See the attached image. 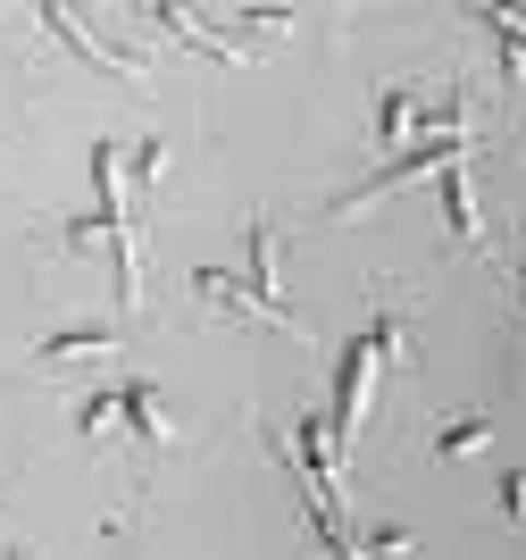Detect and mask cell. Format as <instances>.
<instances>
[{
	"mask_svg": "<svg viewBox=\"0 0 526 560\" xmlns=\"http://www.w3.org/2000/svg\"><path fill=\"white\" fill-rule=\"evenodd\" d=\"M401 351H410L401 310H376V327H360V335L343 343V360H335V410H326L335 460L351 452V435H360V419H367V385H376V369H385V360H401Z\"/></svg>",
	"mask_w": 526,
	"mask_h": 560,
	"instance_id": "1",
	"label": "cell"
},
{
	"mask_svg": "<svg viewBox=\"0 0 526 560\" xmlns=\"http://www.w3.org/2000/svg\"><path fill=\"white\" fill-rule=\"evenodd\" d=\"M468 151H477V135H426V142H410L393 167H376V176H360L351 192H335L326 201V218H360V210H376L385 192H401V185H418V176H443V167H468Z\"/></svg>",
	"mask_w": 526,
	"mask_h": 560,
	"instance_id": "2",
	"label": "cell"
},
{
	"mask_svg": "<svg viewBox=\"0 0 526 560\" xmlns=\"http://www.w3.org/2000/svg\"><path fill=\"white\" fill-rule=\"evenodd\" d=\"M243 259H252V310H259V327H276V335H301V318L284 310V284H276V226L268 218H252V234H243Z\"/></svg>",
	"mask_w": 526,
	"mask_h": 560,
	"instance_id": "3",
	"label": "cell"
},
{
	"mask_svg": "<svg viewBox=\"0 0 526 560\" xmlns=\"http://www.w3.org/2000/svg\"><path fill=\"white\" fill-rule=\"evenodd\" d=\"M43 25L50 34H59V43L75 50V59H84V68H101V75H142V50H117V43H92L84 25L68 18V9H43Z\"/></svg>",
	"mask_w": 526,
	"mask_h": 560,
	"instance_id": "4",
	"label": "cell"
},
{
	"mask_svg": "<svg viewBox=\"0 0 526 560\" xmlns=\"http://www.w3.org/2000/svg\"><path fill=\"white\" fill-rule=\"evenodd\" d=\"M117 419H126V435H135L142 452L167 444V410H160V385H151V376H126V385H117Z\"/></svg>",
	"mask_w": 526,
	"mask_h": 560,
	"instance_id": "5",
	"label": "cell"
},
{
	"mask_svg": "<svg viewBox=\"0 0 526 560\" xmlns=\"http://www.w3.org/2000/svg\"><path fill=\"white\" fill-rule=\"evenodd\" d=\"M443 218H452L459 252H484V218H477V185H468V167H443Z\"/></svg>",
	"mask_w": 526,
	"mask_h": 560,
	"instance_id": "6",
	"label": "cell"
},
{
	"mask_svg": "<svg viewBox=\"0 0 526 560\" xmlns=\"http://www.w3.org/2000/svg\"><path fill=\"white\" fill-rule=\"evenodd\" d=\"M101 351H117V327H59L34 343V369H59V360H101Z\"/></svg>",
	"mask_w": 526,
	"mask_h": 560,
	"instance_id": "7",
	"label": "cell"
},
{
	"mask_svg": "<svg viewBox=\"0 0 526 560\" xmlns=\"http://www.w3.org/2000/svg\"><path fill=\"white\" fill-rule=\"evenodd\" d=\"M484 34H493V59H502V75L526 93V9H484Z\"/></svg>",
	"mask_w": 526,
	"mask_h": 560,
	"instance_id": "8",
	"label": "cell"
},
{
	"mask_svg": "<svg viewBox=\"0 0 526 560\" xmlns=\"http://www.w3.org/2000/svg\"><path fill=\"white\" fill-rule=\"evenodd\" d=\"M484 435H493V419H484V410H459V419H443V427H435V460H468Z\"/></svg>",
	"mask_w": 526,
	"mask_h": 560,
	"instance_id": "9",
	"label": "cell"
},
{
	"mask_svg": "<svg viewBox=\"0 0 526 560\" xmlns=\"http://www.w3.org/2000/svg\"><path fill=\"white\" fill-rule=\"evenodd\" d=\"M418 126V93L410 84H393V93H376V142H401Z\"/></svg>",
	"mask_w": 526,
	"mask_h": 560,
	"instance_id": "10",
	"label": "cell"
},
{
	"mask_svg": "<svg viewBox=\"0 0 526 560\" xmlns=\"http://www.w3.org/2000/svg\"><path fill=\"white\" fill-rule=\"evenodd\" d=\"M418 536L410 527H376V536H360V560H410Z\"/></svg>",
	"mask_w": 526,
	"mask_h": 560,
	"instance_id": "11",
	"label": "cell"
},
{
	"mask_svg": "<svg viewBox=\"0 0 526 560\" xmlns=\"http://www.w3.org/2000/svg\"><path fill=\"white\" fill-rule=\"evenodd\" d=\"M126 176H135V185L151 192V185L167 176V142H160V135H151V142H135V167H126Z\"/></svg>",
	"mask_w": 526,
	"mask_h": 560,
	"instance_id": "12",
	"label": "cell"
},
{
	"mask_svg": "<svg viewBox=\"0 0 526 560\" xmlns=\"http://www.w3.org/2000/svg\"><path fill=\"white\" fill-rule=\"evenodd\" d=\"M109 419H117V385H109V394H84V401H75V427H84V435H101Z\"/></svg>",
	"mask_w": 526,
	"mask_h": 560,
	"instance_id": "13",
	"label": "cell"
},
{
	"mask_svg": "<svg viewBox=\"0 0 526 560\" xmlns=\"http://www.w3.org/2000/svg\"><path fill=\"white\" fill-rule=\"evenodd\" d=\"M502 511H510V518H526V477H502Z\"/></svg>",
	"mask_w": 526,
	"mask_h": 560,
	"instance_id": "14",
	"label": "cell"
},
{
	"mask_svg": "<svg viewBox=\"0 0 526 560\" xmlns=\"http://www.w3.org/2000/svg\"><path fill=\"white\" fill-rule=\"evenodd\" d=\"M0 560H34V552H25V544H0Z\"/></svg>",
	"mask_w": 526,
	"mask_h": 560,
	"instance_id": "15",
	"label": "cell"
},
{
	"mask_svg": "<svg viewBox=\"0 0 526 560\" xmlns=\"http://www.w3.org/2000/svg\"><path fill=\"white\" fill-rule=\"evenodd\" d=\"M318 560H360V544H351V552H318Z\"/></svg>",
	"mask_w": 526,
	"mask_h": 560,
	"instance_id": "16",
	"label": "cell"
},
{
	"mask_svg": "<svg viewBox=\"0 0 526 560\" xmlns=\"http://www.w3.org/2000/svg\"><path fill=\"white\" fill-rule=\"evenodd\" d=\"M518 302H526V277H518Z\"/></svg>",
	"mask_w": 526,
	"mask_h": 560,
	"instance_id": "17",
	"label": "cell"
}]
</instances>
